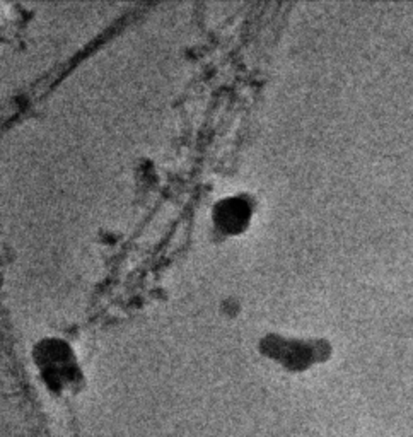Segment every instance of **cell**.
I'll return each mask as SVG.
<instances>
[{
  "instance_id": "obj_1",
  "label": "cell",
  "mask_w": 413,
  "mask_h": 437,
  "mask_svg": "<svg viewBox=\"0 0 413 437\" xmlns=\"http://www.w3.org/2000/svg\"><path fill=\"white\" fill-rule=\"evenodd\" d=\"M251 208L242 197H229L214 208V219L222 231L237 233L248 222Z\"/></svg>"
}]
</instances>
